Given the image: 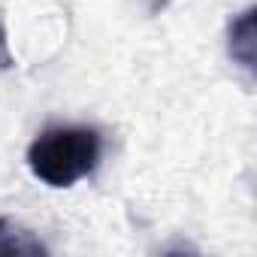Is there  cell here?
<instances>
[{
    "mask_svg": "<svg viewBox=\"0 0 257 257\" xmlns=\"http://www.w3.org/2000/svg\"><path fill=\"white\" fill-rule=\"evenodd\" d=\"M227 55L245 73H254V7L236 13L227 25Z\"/></svg>",
    "mask_w": 257,
    "mask_h": 257,
    "instance_id": "7a4b0ae2",
    "label": "cell"
},
{
    "mask_svg": "<svg viewBox=\"0 0 257 257\" xmlns=\"http://www.w3.org/2000/svg\"><path fill=\"white\" fill-rule=\"evenodd\" d=\"M103 158V134L85 124L46 127L28 146V170L49 188H73L88 179Z\"/></svg>",
    "mask_w": 257,
    "mask_h": 257,
    "instance_id": "6da1fadb",
    "label": "cell"
},
{
    "mask_svg": "<svg viewBox=\"0 0 257 257\" xmlns=\"http://www.w3.org/2000/svg\"><path fill=\"white\" fill-rule=\"evenodd\" d=\"M0 254H25V257H40L49 254V248L40 242L37 233L22 227L13 218H0Z\"/></svg>",
    "mask_w": 257,
    "mask_h": 257,
    "instance_id": "3957f363",
    "label": "cell"
},
{
    "mask_svg": "<svg viewBox=\"0 0 257 257\" xmlns=\"http://www.w3.org/2000/svg\"><path fill=\"white\" fill-rule=\"evenodd\" d=\"M13 52H10V40H7V31H4V22H0V70H13Z\"/></svg>",
    "mask_w": 257,
    "mask_h": 257,
    "instance_id": "277c9868",
    "label": "cell"
}]
</instances>
